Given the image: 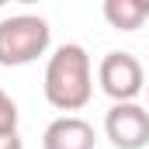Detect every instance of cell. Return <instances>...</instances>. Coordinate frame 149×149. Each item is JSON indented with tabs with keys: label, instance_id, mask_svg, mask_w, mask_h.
I'll use <instances>...</instances> for the list:
<instances>
[{
	"label": "cell",
	"instance_id": "1",
	"mask_svg": "<svg viewBox=\"0 0 149 149\" xmlns=\"http://www.w3.org/2000/svg\"><path fill=\"white\" fill-rule=\"evenodd\" d=\"M45 101L56 108V111H80L90 104L94 97V76H90V56L83 45H59L52 56H49V66H45Z\"/></svg>",
	"mask_w": 149,
	"mask_h": 149
},
{
	"label": "cell",
	"instance_id": "5",
	"mask_svg": "<svg viewBox=\"0 0 149 149\" xmlns=\"http://www.w3.org/2000/svg\"><path fill=\"white\" fill-rule=\"evenodd\" d=\"M94 146H97L94 125L76 114H63V118L49 121V128L42 135V149H94Z\"/></svg>",
	"mask_w": 149,
	"mask_h": 149
},
{
	"label": "cell",
	"instance_id": "7",
	"mask_svg": "<svg viewBox=\"0 0 149 149\" xmlns=\"http://www.w3.org/2000/svg\"><path fill=\"white\" fill-rule=\"evenodd\" d=\"M0 132H17V104L0 87Z\"/></svg>",
	"mask_w": 149,
	"mask_h": 149
},
{
	"label": "cell",
	"instance_id": "9",
	"mask_svg": "<svg viewBox=\"0 0 149 149\" xmlns=\"http://www.w3.org/2000/svg\"><path fill=\"white\" fill-rule=\"evenodd\" d=\"M139 3H142V7H146V14H149V0H139Z\"/></svg>",
	"mask_w": 149,
	"mask_h": 149
},
{
	"label": "cell",
	"instance_id": "3",
	"mask_svg": "<svg viewBox=\"0 0 149 149\" xmlns=\"http://www.w3.org/2000/svg\"><path fill=\"white\" fill-rule=\"evenodd\" d=\"M97 83L111 101H135L146 87V70L132 52H108L97 66Z\"/></svg>",
	"mask_w": 149,
	"mask_h": 149
},
{
	"label": "cell",
	"instance_id": "11",
	"mask_svg": "<svg viewBox=\"0 0 149 149\" xmlns=\"http://www.w3.org/2000/svg\"><path fill=\"white\" fill-rule=\"evenodd\" d=\"M3 3H10V0H0V7H3Z\"/></svg>",
	"mask_w": 149,
	"mask_h": 149
},
{
	"label": "cell",
	"instance_id": "4",
	"mask_svg": "<svg viewBox=\"0 0 149 149\" xmlns=\"http://www.w3.org/2000/svg\"><path fill=\"white\" fill-rule=\"evenodd\" d=\"M104 135L114 149H146L149 146V111L135 101H114L104 114Z\"/></svg>",
	"mask_w": 149,
	"mask_h": 149
},
{
	"label": "cell",
	"instance_id": "8",
	"mask_svg": "<svg viewBox=\"0 0 149 149\" xmlns=\"http://www.w3.org/2000/svg\"><path fill=\"white\" fill-rule=\"evenodd\" d=\"M0 149H24L17 132H0Z\"/></svg>",
	"mask_w": 149,
	"mask_h": 149
},
{
	"label": "cell",
	"instance_id": "10",
	"mask_svg": "<svg viewBox=\"0 0 149 149\" xmlns=\"http://www.w3.org/2000/svg\"><path fill=\"white\" fill-rule=\"evenodd\" d=\"M17 3H38V0H17Z\"/></svg>",
	"mask_w": 149,
	"mask_h": 149
},
{
	"label": "cell",
	"instance_id": "2",
	"mask_svg": "<svg viewBox=\"0 0 149 149\" xmlns=\"http://www.w3.org/2000/svg\"><path fill=\"white\" fill-rule=\"evenodd\" d=\"M52 42V28L38 14H14L0 21V66H28L45 56Z\"/></svg>",
	"mask_w": 149,
	"mask_h": 149
},
{
	"label": "cell",
	"instance_id": "6",
	"mask_svg": "<svg viewBox=\"0 0 149 149\" xmlns=\"http://www.w3.org/2000/svg\"><path fill=\"white\" fill-rule=\"evenodd\" d=\"M104 21L111 24L114 31H139L146 24V7L139 0H104Z\"/></svg>",
	"mask_w": 149,
	"mask_h": 149
}]
</instances>
